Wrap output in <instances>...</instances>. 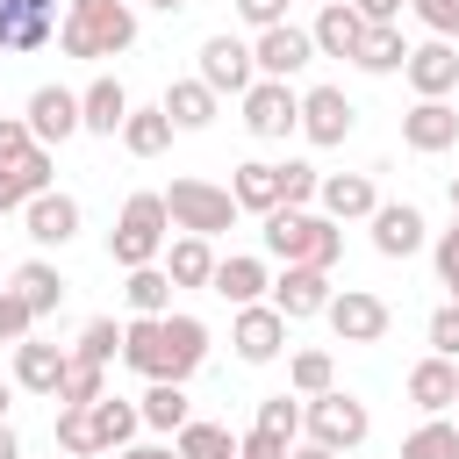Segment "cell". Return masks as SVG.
Listing matches in <instances>:
<instances>
[{"instance_id":"35","label":"cell","mask_w":459,"mask_h":459,"mask_svg":"<svg viewBox=\"0 0 459 459\" xmlns=\"http://www.w3.org/2000/svg\"><path fill=\"white\" fill-rule=\"evenodd\" d=\"M351 65H359V72H409V43H402V29H366V43H359Z\"/></svg>"},{"instance_id":"58","label":"cell","mask_w":459,"mask_h":459,"mask_svg":"<svg viewBox=\"0 0 459 459\" xmlns=\"http://www.w3.org/2000/svg\"><path fill=\"white\" fill-rule=\"evenodd\" d=\"M0 294H7V280H0Z\"/></svg>"},{"instance_id":"8","label":"cell","mask_w":459,"mask_h":459,"mask_svg":"<svg viewBox=\"0 0 459 459\" xmlns=\"http://www.w3.org/2000/svg\"><path fill=\"white\" fill-rule=\"evenodd\" d=\"M330 330H337V344H380L387 337V301L380 294H366V287H344V294H330Z\"/></svg>"},{"instance_id":"23","label":"cell","mask_w":459,"mask_h":459,"mask_svg":"<svg viewBox=\"0 0 459 459\" xmlns=\"http://www.w3.org/2000/svg\"><path fill=\"white\" fill-rule=\"evenodd\" d=\"M36 194H50V151H43V143H36L22 165H0V215H7V208H29Z\"/></svg>"},{"instance_id":"11","label":"cell","mask_w":459,"mask_h":459,"mask_svg":"<svg viewBox=\"0 0 459 459\" xmlns=\"http://www.w3.org/2000/svg\"><path fill=\"white\" fill-rule=\"evenodd\" d=\"M351 122H359V108L344 100V86H308L301 93V136L308 143H344Z\"/></svg>"},{"instance_id":"34","label":"cell","mask_w":459,"mask_h":459,"mask_svg":"<svg viewBox=\"0 0 459 459\" xmlns=\"http://www.w3.org/2000/svg\"><path fill=\"white\" fill-rule=\"evenodd\" d=\"M122 294H129L136 316H172V280H165V265H136V273L122 280Z\"/></svg>"},{"instance_id":"15","label":"cell","mask_w":459,"mask_h":459,"mask_svg":"<svg viewBox=\"0 0 459 459\" xmlns=\"http://www.w3.org/2000/svg\"><path fill=\"white\" fill-rule=\"evenodd\" d=\"M402 143L423 151V158L452 151V143H459V108H452V100H416V108L402 115Z\"/></svg>"},{"instance_id":"21","label":"cell","mask_w":459,"mask_h":459,"mask_svg":"<svg viewBox=\"0 0 459 459\" xmlns=\"http://www.w3.org/2000/svg\"><path fill=\"white\" fill-rule=\"evenodd\" d=\"M22 222H29L36 244H72V237H79V201H72V194H36V201L22 208Z\"/></svg>"},{"instance_id":"13","label":"cell","mask_w":459,"mask_h":459,"mask_svg":"<svg viewBox=\"0 0 459 459\" xmlns=\"http://www.w3.org/2000/svg\"><path fill=\"white\" fill-rule=\"evenodd\" d=\"M251 57H258V72H265V79H294V72L316 57V36H308V29H294V22H280V29H258Z\"/></svg>"},{"instance_id":"39","label":"cell","mask_w":459,"mask_h":459,"mask_svg":"<svg viewBox=\"0 0 459 459\" xmlns=\"http://www.w3.org/2000/svg\"><path fill=\"white\" fill-rule=\"evenodd\" d=\"M402 459H459V430L452 423H423L402 437Z\"/></svg>"},{"instance_id":"55","label":"cell","mask_w":459,"mask_h":459,"mask_svg":"<svg viewBox=\"0 0 459 459\" xmlns=\"http://www.w3.org/2000/svg\"><path fill=\"white\" fill-rule=\"evenodd\" d=\"M452 215H459V179H452Z\"/></svg>"},{"instance_id":"54","label":"cell","mask_w":459,"mask_h":459,"mask_svg":"<svg viewBox=\"0 0 459 459\" xmlns=\"http://www.w3.org/2000/svg\"><path fill=\"white\" fill-rule=\"evenodd\" d=\"M151 7H165V14H179V7H186V0H151Z\"/></svg>"},{"instance_id":"59","label":"cell","mask_w":459,"mask_h":459,"mask_svg":"<svg viewBox=\"0 0 459 459\" xmlns=\"http://www.w3.org/2000/svg\"><path fill=\"white\" fill-rule=\"evenodd\" d=\"M237 459H244V452H237Z\"/></svg>"},{"instance_id":"30","label":"cell","mask_w":459,"mask_h":459,"mask_svg":"<svg viewBox=\"0 0 459 459\" xmlns=\"http://www.w3.org/2000/svg\"><path fill=\"white\" fill-rule=\"evenodd\" d=\"M136 423H143V409H136V402H122V394H100V402H93V430H100V452H129Z\"/></svg>"},{"instance_id":"7","label":"cell","mask_w":459,"mask_h":459,"mask_svg":"<svg viewBox=\"0 0 459 459\" xmlns=\"http://www.w3.org/2000/svg\"><path fill=\"white\" fill-rule=\"evenodd\" d=\"M201 86H208V93H251V86H258V57H251V43H237V36H208V43H201Z\"/></svg>"},{"instance_id":"51","label":"cell","mask_w":459,"mask_h":459,"mask_svg":"<svg viewBox=\"0 0 459 459\" xmlns=\"http://www.w3.org/2000/svg\"><path fill=\"white\" fill-rule=\"evenodd\" d=\"M115 459H179V445H129V452H115Z\"/></svg>"},{"instance_id":"46","label":"cell","mask_w":459,"mask_h":459,"mask_svg":"<svg viewBox=\"0 0 459 459\" xmlns=\"http://www.w3.org/2000/svg\"><path fill=\"white\" fill-rule=\"evenodd\" d=\"M430 344H437V359H459V301L430 316Z\"/></svg>"},{"instance_id":"14","label":"cell","mask_w":459,"mask_h":459,"mask_svg":"<svg viewBox=\"0 0 459 459\" xmlns=\"http://www.w3.org/2000/svg\"><path fill=\"white\" fill-rule=\"evenodd\" d=\"M79 129H86L79 93H65V86H36V93H29V136H36V143H65V136H79Z\"/></svg>"},{"instance_id":"27","label":"cell","mask_w":459,"mask_h":459,"mask_svg":"<svg viewBox=\"0 0 459 459\" xmlns=\"http://www.w3.org/2000/svg\"><path fill=\"white\" fill-rule=\"evenodd\" d=\"M230 194H237V208H251V215H273L280 208V165H237V179H230Z\"/></svg>"},{"instance_id":"10","label":"cell","mask_w":459,"mask_h":459,"mask_svg":"<svg viewBox=\"0 0 459 459\" xmlns=\"http://www.w3.org/2000/svg\"><path fill=\"white\" fill-rule=\"evenodd\" d=\"M230 344H237L244 366H265V359H280V344H287V316H280L273 301H251V308H237Z\"/></svg>"},{"instance_id":"25","label":"cell","mask_w":459,"mask_h":459,"mask_svg":"<svg viewBox=\"0 0 459 459\" xmlns=\"http://www.w3.org/2000/svg\"><path fill=\"white\" fill-rule=\"evenodd\" d=\"M79 115H86V129H93V136H115V129L129 122V93H122L115 79H93V86L79 93Z\"/></svg>"},{"instance_id":"44","label":"cell","mask_w":459,"mask_h":459,"mask_svg":"<svg viewBox=\"0 0 459 459\" xmlns=\"http://www.w3.org/2000/svg\"><path fill=\"white\" fill-rule=\"evenodd\" d=\"M29 330H36V308L7 287V294H0V344H29Z\"/></svg>"},{"instance_id":"33","label":"cell","mask_w":459,"mask_h":459,"mask_svg":"<svg viewBox=\"0 0 459 459\" xmlns=\"http://www.w3.org/2000/svg\"><path fill=\"white\" fill-rule=\"evenodd\" d=\"M122 143H129L136 158H158V151L172 143V115H165V108H129V122H122Z\"/></svg>"},{"instance_id":"52","label":"cell","mask_w":459,"mask_h":459,"mask_svg":"<svg viewBox=\"0 0 459 459\" xmlns=\"http://www.w3.org/2000/svg\"><path fill=\"white\" fill-rule=\"evenodd\" d=\"M0 459H22V445H14V430L0 423Z\"/></svg>"},{"instance_id":"17","label":"cell","mask_w":459,"mask_h":459,"mask_svg":"<svg viewBox=\"0 0 459 459\" xmlns=\"http://www.w3.org/2000/svg\"><path fill=\"white\" fill-rule=\"evenodd\" d=\"M409 86H416L423 100H445V93L459 86V50H452L445 36H430L423 50H409Z\"/></svg>"},{"instance_id":"50","label":"cell","mask_w":459,"mask_h":459,"mask_svg":"<svg viewBox=\"0 0 459 459\" xmlns=\"http://www.w3.org/2000/svg\"><path fill=\"white\" fill-rule=\"evenodd\" d=\"M437 273H445V287L459 280V222H452V230L437 237Z\"/></svg>"},{"instance_id":"38","label":"cell","mask_w":459,"mask_h":459,"mask_svg":"<svg viewBox=\"0 0 459 459\" xmlns=\"http://www.w3.org/2000/svg\"><path fill=\"white\" fill-rule=\"evenodd\" d=\"M287 380H294V394H330V380H337V366H330V351H294V366H287Z\"/></svg>"},{"instance_id":"6","label":"cell","mask_w":459,"mask_h":459,"mask_svg":"<svg viewBox=\"0 0 459 459\" xmlns=\"http://www.w3.org/2000/svg\"><path fill=\"white\" fill-rule=\"evenodd\" d=\"M366 430H373L366 402H351V394H337V387L308 402V445H323V452H351V445H366Z\"/></svg>"},{"instance_id":"28","label":"cell","mask_w":459,"mask_h":459,"mask_svg":"<svg viewBox=\"0 0 459 459\" xmlns=\"http://www.w3.org/2000/svg\"><path fill=\"white\" fill-rule=\"evenodd\" d=\"M215 265H222V258L208 251V237H179V244H172V258H165V280H172V287H208V280H215Z\"/></svg>"},{"instance_id":"53","label":"cell","mask_w":459,"mask_h":459,"mask_svg":"<svg viewBox=\"0 0 459 459\" xmlns=\"http://www.w3.org/2000/svg\"><path fill=\"white\" fill-rule=\"evenodd\" d=\"M287 459H337V452H323V445H301V452H287Z\"/></svg>"},{"instance_id":"49","label":"cell","mask_w":459,"mask_h":459,"mask_svg":"<svg viewBox=\"0 0 459 459\" xmlns=\"http://www.w3.org/2000/svg\"><path fill=\"white\" fill-rule=\"evenodd\" d=\"M351 7H359L366 29H394V14H402V0H351Z\"/></svg>"},{"instance_id":"43","label":"cell","mask_w":459,"mask_h":459,"mask_svg":"<svg viewBox=\"0 0 459 459\" xmlns=\"http://www.w3.org/2000/svg\"><path fill=\"white\" fill-rule=\"evenodd\" d=\"M57 445H65V452H100L93 409H65V416H57Z\"/></svg>"},{"instance_id":"1","label":"cell","mask_w":459,"mask_h":459,"mask_svg":"<svg viewBox=\"0 0 459 459\" xmlns=\"http://www.w3.org/2000/svg\"><path fill=\"white\" fill-rule=\"evenodd\" d=\"M122 359L143 380H186L208 359V323L201 316H136L122 330Z\"/></svg>"},{"instance_id":"45","label":"cell","mask_w":459,"mask_h":459,"mask_svg":"<svg viewBox=\"0 0 459 459\" xmlns=\"http://www.w3.org/2000/svg\"><path fill=\"white\" fill-rule=\"evenodd\" d=\"M36 151V136H29V122H14V115H0V165H22Z\"/></svg>"},{"instance_id":"3","label":"cell","mask_w":459,"mask_h":459,"mask_svg":"<svg viewBox=\"0 0 459 459\" xmlns=\"http://www.w3.org/2000/svg\"><path fill=\"white\" fill-rule=\"evenodd\" d=\"M265 251L287 258V265L330 273L337 251H344V230H337L330 215H308V208H273V215H265Z\"/></svg>"},{"instance_id":"18","label":"cell","mask_w":459,"mask_h":459,"mask_svg":"<svg viewBox=\"0 0 459 459\" xmlns=\"http://www.w3.org/2000/svg\"><path fill=\"white\" fill-rule=\"evenodd\" d=\"M373 251H380V258L423 251V215H416L409 201H380V208H373Z\"/></svg>"},{"instance_id":"4","label":"cell","mask_w":459,"mask_h":459,"mask_svg":"<svg viewBox=\"0 0 459 459\" xmlns=\"http://www.w3.org/2000/svg\"><path fill=\"white\" fill-rule=\"evenodd\" d=\"M165 194H129V208H122V222L108 230V258L122 265V273H136V265H158V251H165Z\"/></svg>"},{"instance_id":"26","label":"cell","mask_w":459,"mask_h":459,"mask_svg":"<svg viewBox=\"0 0 459 459\" xmlns=\"http://www.w3.org/2000/svg\"><path fill=\"white\" fill-rule=\"evenodd\" d=\"M158 108L172 115V129H208V122H215V93H208L201 79H172Z\"/></svg>"},{"instance_id":"29","label":"cell","mask_w":459,"mask_h":459,"mask_svg":"<svg viewBox=\"0 0 459 459\" xmlns=\"http://www.w3.org/2000/svg\"><path fill=\"white\" fill-rule=\"evenodd\" d=\"M208 287H215L222 301H237V308H251V301H258V294H265L273 280H265V265H258V258H222Z\"/></svg>"},{"instance_id":"24","label":"cell","mask_w":459,"mask_h":459,"mask_svg":"<svg viewBox=\"0 0 459 459\" xmlns=\"http://www.w3.org/2000/svg\"><path fill=\"white\" fill-rule=\"evenodd\" d=\"M409 402H416V409H430V416H437V409H452V402H459V366L430 351V359L409 373Z\"/></svg>"},{"instance_id":"19","label":"cell","mask_w":459,"mask_h":459,"mask_svg":"<svg viewBox=\"0 0 459 459\" xmlns=\"http://www.w3.org/2000/svg\"><path fill=\"white\" fill-rule=\"evenodd\" d=\"M316 57H359V43H366V22H359V7L351 0H330L323 14H316Z\"/></svg>"},{"instance_id":"12","label":"cell","mask_w":459,"mask_h":459,"mask_svg":"<svg viewBox=\"0 0 459 459\" xmlns=\"http://www.w3.org/2000/svg\"><path fill=\"white\" fill-rule=\"evenodd\" d=\"M57 36V0H0V50H43Z\"/></svg>"},{"instance_id":"22","label":"cell","mask_w":459,"mask_h":459,"mask_svg":"<svg viewBox=\"0 0 459 459\" xmlns=\"http://www.w3.org/2000/svg\"><path fill=\"white\" fill-rule=\"evenodd\" d=\"M65 366H72V351H57V344H14V380L29 387V394H57V380H65Z\"/></svg>"},{"instance_id":"16","label":"cell","mask_w":459,"mask_h":459,"mask_svg":"<svg viewBox=\"0 0 459 459\" xmlns=\"http://www.w3.org/2000/svg\"><path fill=\"white\" fill-rule=\"evenodd\" d=\"M273 308H280L287 323L323 316V308H330V273H316V265H287V273L273 280Z\"/></svg>"},{"instance_id":"36","label":"cell","mask_w":459,"mask_h":459,"mask_svg":"<svg viewBox=\"0 0 459 459\" xmlns=\"http://www.w3.org/2000/svg\"><path fill=\"white\" fill-rule=\"evenodd\" d=\"M100 394H108V366L72 359V366H65V380H57V402H65V409H93Z\"/></svg>"},{"instance_id":"20","label":"cell","mask_w":459,"mask_h":459,"mask_svg":"<svg viewBox=\"0 0 459 459\" xmlns=\"http://www.w3.org/2000/svg\"><path fill=\"white\" fill-rule=\"evenodd\" d=\"M316 201H323V215H330V222H359V215L373 222V208H380V194H373V179H366V172H330Z\"/></svg>"},{"instance_id":"56","label":"cell","mask_w":459,"mask_h":459,"mask_svg":"<svg viewBox=\"0 0 459 459\" xmlns=\"http://www.w3.org/2000/svg\"><path fill=\"white\" fill-rule=\"evenodd\" d=\"M0 409H7V380H0Z\"/></svg>"},{"instance_id":"9","label":"cell","mask_w":459,"mask_h":459,"mask_svg":"<svg viewBox=\"0 0 459 459\" xmlns=\"http://www.w3.org/2000/svg\"><path fill=\"white\" fill-rule=\"evenodd\" d=\"M244 129H251V136H287V129H301V93H294L287 79H258V86L244 93Z\"/></svg>"},{"instance_id":"37","label":"cell","mask_w":459,"mask_h":459,"mask_svg":"<svg viewBox=\"0 0 459 459\" xmlns=\"http://www.w3.org/2000/svg\"><path fill=\"white\" fill-rule=\"evenodd\" d=\"M244 445L222 430V423H186L179 430V459H237Z\"/></svg>"},{"instance_id":"5","label":"cell","mask_w":459,"mask_h":459,"mask_svg":"<svg viewBox=\"0 0 459 459\" xmlns=\"http://www.w3.org/2000/svg\"><path fill=\"white\" fill-rule=\"evenodd\" d=\"M165 215H172L186 237H222V230L237 222V194H230V186H208V179H172Z\"/></svg>"},{"instance_id":"2","label":"cell","mask_w":459,"mask_h":459,"mask_svg":"<svg viewBox=\"0 0 459 459\" xmlns=\"http://www.w3.org/2000/svg\"><path fill=\"white\" fill-rule=\"evenodd\" d=\"M129 43H136V7L129 0H72V14L57 29V50L86 57V65H100V57H115Z\"/></svg>"},{"instance_id":"42","label":"cell","mask_w":459,"mask_h":459,"mask_svg":"<svg viewBox=\"0 0 459 459\" xmlns=\"http://www.w3.org/2000/svg\"><path fill=\"white\" fill-rule=\"evenodd\" d=\"M258 430H265V437H280V445H287V437H294V430H301V409H294V402H287V394H265V402H258Z\"/></svg>"},{"instance_id":"47","label":"cell","mask_w":459,"mask_h":459,"mask_svg":"<svg viewBox=\"0 0 459 459\" xmlns=\"http://www.w3.org/2000/svg\"><path fill=\"white\" fill-rule=\"evenodd\" d=\"M409 7H416V14H423L437 36H445V43L459 36V0H409Z\"/></svg>"},{"instance_id":"31","label":"cell","mask_w":459,"mask_h":459,"mask_svg":"<svg viewBox=\"0 0 459 459\" xmlns=\"http://www.w3.org/2000/svg\"><path fill=\"white\" fill-rule=\"evenodd\" d=\"M36 316H50L57 301H65V280H57V265H43V258H29V265H14V280H7Z\"/></svg>"},{"instance_id":"40","label":"cell","mask_w":459,"mask_h":459,"mask_svg":"<svg viewBox=\"0 0 459 459\" xmlns=\"http://www.w3.org/2000/svg\"><path fill=\"white\" fill-rule=\"evenodd\" d=\"M72 359H93V366L122 359V330H115V316H93V323L79 330V351H72Z\"/></svg>"},{"instance_id":"41","label":"cell","mask_w":459,"mask_h":459,"mask_svg":"<svg viewBox=\"0 0 459 459\" xmlns=\"http://www.w3.org/2000/svg\"><path fill=\"white\" fill-rule=\"evenodd\" d=\"M316 194H323V172L301 165V158H287V165H280V208H301V201H316Z\"/></svg>"},{"instance_id":"57","label":"cell","mask_w":459,"mask_h":459,"mask_svg":"<svg viewBox=\"0 0 459 459\" xmlns=\"http://www.w3.org/2000/svg\"><path fill=\"white\" fill-rule=\"evenodd\" d=\"M452 301H459V280H452Z\"/></svg>"},{"instance_id":"48","label":"cell","mask_w":459,"mask_h":459,"mask_svg":"<svg viewBox=\"0 0 459 459\" xmlns=\"http://www.w3.org/2000/svg\"><path fill=\"white\" fill-rule=\"evenodd\" d=\"M237 14H244L251 29H280V22H287V0H237Z\"/></svg>"},{"instance_id":"32","label":"cell","mask_w":459,"mask_h":459,"mask_svg":"<svg viewBox=\"0 0 459 459\" xmlns=\"http://www.w3.org/2000/svg\"><path fill=\"white\" fill-rule=\"evenodd\" d=\"M136 409H143V423H151V430H186V423H194V416H186V387H179V380H151Z\"/></svg>"}]
</instances>
